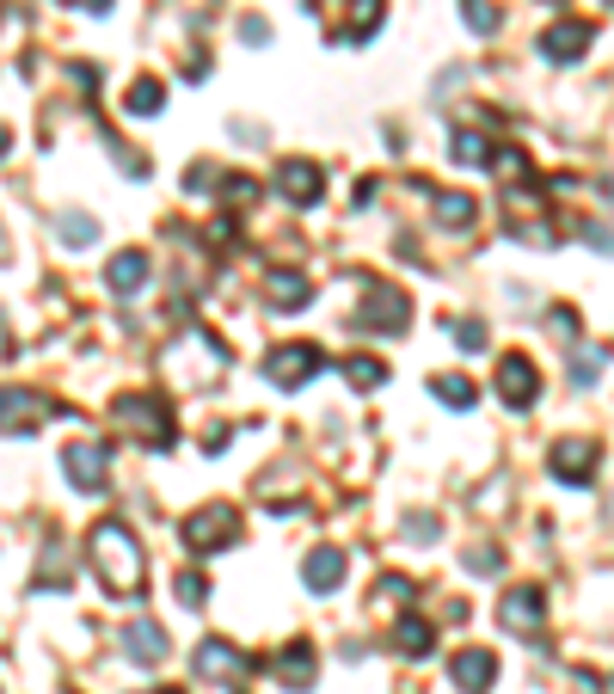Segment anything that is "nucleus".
<instances>
[{
    "label": "nucleus",
    "mask_w": 614,
    "mask_h": 694,
    "mask_svg": "<svg viewBox=\"0 0 614 694\" xmlns=\"http://www.w3.org/2000/svg\"><path fill=\"white\" fill-rule=\"evenodd\" d=\"M87 554H92V571H99V584H105L117 602H136V596H141V584H148V554H141L136 528L123 523V516H105V523H92Z\"/></svg>",
    "instance_id": "f257e3e1"
},
{
    "label": "nucleus",
    "mask_w": 614,
    "mask_h": 694,
    "mask_svg": "<svg viewBox=\"0 0 614 694\" xmlns=\"http://www.w3.org/2000/svg\"><path fill=\"white\" fill-rule=\"evenodd\" d=\"M234 535H240V510H234L228 498H215V504H203V510H191V516H184V547H191L197 559L228 554Z\"/></svg>",
    "instance_id": "f03ea898"
},
{
    "label": "nucleus",
    "mask_w": 614,
    "mask_h": 694,
    "mask_svg": "<svg viewBox=\"0 0 614 694\" xmlns=\"http://www.w3.org/2000/svg\"><path fill=\"white\" fill-rule=\"evenodd\" d=\"M111 412H117L123 431H136L148 448H172V406L167 400H154V394H123Z\"/></svg>",
    "instance_id": "7ed1b4c3"
},
{
    "label": "nucleus",
    "mask_w": 614,
    "mask_h": 694,
    "mask_svg": "<svg viewBox=\"0 0 614 694\" xmlns=\"http://www.w3.org/2000/svg\"><path fill=\"white\" fill-rule=\"evenodd\" d=\"M491 382H498V400L516 406V412H528V406L541 400V369L528 351H504L498 356V369H491Z\"/></svg>",
    "instance_id": "20e7f679"
},
{
    "label": "nucleus",
    "mask_w": 614,
    "mask_h": 694,
    "mask_svg": "<svg viewBox=\"0 0 614 694\" xmlns=\"http://www.w3.org/2000/svg\"><path fill=\"white\" fill-rule=\"evenodd\" d=\"M326 369V356H320V344H276L271 356H264V375H271L283 394H295V387H307L314 375Z\"/></svg>",
    "instance_id": "39448f33"
},
{
    "label": "nucleus",
    "mask_w": 614,
    "mask_h": 694,
    "mask_svg": "<svg viewBox=\"0 0 614 694\" xmlns=\"http://www.w3.org/2000/svg\"><path fill=\"white\" fill-rule=\"evenodd\" d=\"M356 332H406L412 326V302L399 289H368V302L351 314Z\"/></svg>",
    "instance_id": "423d86ee"
},
{
    "label": "nucleus",
    "mask_w": 614,
    "mask_h": 694,
    "mask_svg": "<svg viewBox=\"0 0 614 694\" xmlns=\"http://www.w3.org/2000/svg\"><path fill=\"white\" fill-rule=\"evenodd\" d=\"M602 467V448L596 443H583V436H566V443H553L547 455V474L559 479V486H590Z\"/></svg>",
    "instance_id": "0eeeda50"
},
{
    "label": "nucleus",
    "mask_w": 614,
    "mask_h": 694,
    "mask_svg": "<svg viewBox=\"0 0 614 694\" xmlns=\"http://www.w3.org/2000/svg\"><path fill=\"white\" fill-rule=\"evenodd\" d=\"M56 406L44 394H31V387H0V436H31Z\"/></svg>",
    "instance_id": "6e6552de"
},
{
    "label": "nucleus",
    "mask_w": 614,
    "mask_h": 694,
    "mask_svg": "<svg viewBox=\"0 0 614 694\" xmlns=\"http://www.w3.org/2000/svg\"><path fill=\"white\" fill-rule=\"evenodd\" d=\"M541 621H547V596H541L535 584H516L498 602V627L516 633V639H541Z\"/></svg>",
    "instance_id": "1a4fd4ad"
},
{
    "label": "nucleus",
    "mask_w": 614,
    "mask_h": 694,
    "mask_svg": "<svg viewBox=\"0 0 614 694\" xmlns=\"http://www.w3.org/2000/svg\"><path fill=\"white\" fill-rule=\"evenodd\" d=\"M191 670H197V682H246L252 658H246L240 646H228V639H203V646L191 651Z\"/></svg>",
    "instance_id": "9d476101"
},
{
    "label": "nucleus",
    "mask_w": 614,
    "mask_h": 694,
    "mask_svg": "<svg viewBox=\"0 0 614 694\" xmlns=\"http://www.w3.org/2000/svg\"><path fill=\"white\" fill-rule=\"evenodd\" d=\"M61 474H68V486L75 492H99L111 479V448H99V443H68L61 448Z\"/></svg>",
    "instance_id": "9b49d317"
},
{
    "label": "nucleus",
    "mask_w": 614,
    "mask_h": 694,
    "mask_svg": "<svg viewBox=\"0 0 614 694\" xmlns=\"http://www.w3.org/2000/svg\"><path fill=\"white\" fill-rule=\"evenodd\" d=\"M590 44H596V25H590V19H559V25L541 32V56H547V62H583Z\"/></svg>",
    "instance_id": "f8f14e48"
},
{
    "label": "nucleus",
    "mask_w": 614,
    "mask_h": 694,
    "mask_svg": "<svg viewBox=\"0 0 614 694\" xmlns=\"http://www.w3.org/2000/svg\"><path fill=\"white\" fill-rule=\"evenodd\" d=\"M448 676H455L461 694H486L491 682H498V658H491L486 646H467V651H455V658H448Z\"/></svg>",
    "instance_id": "ddd939ff"
},
{
    "label": "nucleus",
    "mask_w": 614,
    "mask_h": 694,
    "mask_svg": "<svg viewBox=\"0 0 614 694\" xmlns=\"http://www.w3.org/2000/svg\"><path fill=\"white\" fill-rule=\"evenodd\" d=\"M344 571H351L344 547H314V554L302 559V584L314 590V596H332V590L344 584Z\"/></svg>",
    "instance_id": "4468645a"
},
{
    "label": "nucleus",
    "mask_w": 614,
    "mask_h": 694,
    "mask_svg": "<svg viewBox=\"0 0 614 694\" xmlns=\"http://www.w3.org/2000/svg\"><path fill=\"white\" fill-rule=\"evenodd\" d=\"M276 191H283V197L289 203H320V191H326V172L314 167V160H283V167H276Z\"/></svg>",
    "instance_id": "2eb2a0df"
},
{
    "label": "nucleus",
    "mask_w": 614,
    "mask_h": 694,
    "mask_svg": "<svg viewBox=\"0 0 614 694\" xmlns=\"http://www.w3.org/2000/svg\"><path fill=\"white\" fill-rule=\"evenodd\" d=\"M264 295H271V308H276V314H302V308H314V283H307L302 271H271Z\"/></svg>",
    "instance_id": "dca6fc26"
},
{
    "label": "nucleus",
    "mask_w": 614,
    "mask_h": 694,
    "mask_svg": "<svg viewBox=\"0 0 614 694\" xmlns=\"http://www.w3.org/2000/svg\"><path fill=\"white\" fill-rule=\"evenodd\" d=\"M123 651L136 663H160L167 658V627H160V621H129V627H123Z\"/></svg>",
    "instance_id": "f3484780"
},
{
    "label": "nucleus",
    "mask_w": 614,
    "mask_h": 694,
    "mask_svg": "<svg viewBox=\"0 0 614 694\" xmlns=\"http://www.w3.org/2000/svg\"><path fill=\"white\" fill-rule=\"evenodd\" d=\"M141 283H148V252L129 247V252H117V259L105 264V289L111 295H136Z\"/></svg>",
    "instance_id": "a211bd4d"
},
{
    "label": "nucleus",
    "mask_w": 614,
    "mask_h": 694,
    "mask_svg": "<svg viewBox=\"0 0 614 694\" xmlns=\"http://www.w3.org/2000/svg\"><path fill=\"white\" fill-rule=\"evenodd\" d=\"M276 676L289 682V689H314V646H302V639L283 646L276 651Z\"/></svg>",
    "instance_id": "6ab92c4d"
},
{
    "label": "nucleus",
    "mask_w": 614,
    "mask_h": 694,
    "mask_svg": "<svg viewBox=\"0 0 614 694\" xmlns=\"http://www.w3.org/2000/svg\"><path fill=\"white\" fill-rule=\"evenodd\" d=\"M474 221H479L474 197H461V191H443V197H436V228H448V234H467Z\"/></svg>",
    "instance_id": "aec40b11"
},
{
    "label": "nucleus",
    "mask_w": 614,
    "mask_h": 694,
    "mask_svg": "<svg viewBox=\"0 0 614 694\" xmlns=\"http://www.w3.org/2000/svg\"><path fill=\"white\" fill-rule=\"evenodd\" d=\"M123 111H129V117H160V111H167V80L141 75L136 87H129V105H123Z\"/></svg>",
    "instance_id": "412c9836"
},
{
    "label": "nucleus",
    "mask_w": 614,
    "mask_h": 694,
    "mask_svg": "<svg viewBox=\"0 0 614 694\" xmlns=\"http://www.w3.org/2000/svg\"><path fill=\"white\" fill-rule=\"evenodd\" d=\"M430 639H436V627H430L424 615H406V621L394 627V646L406 651V658H424V651H430Z\"/></svg>",
    "instance_id": "4be33fe9"
},
{
    "label": "nucleus",
    "mask_w": 614,
    "mask_h": 694,
    "mask_svg": "<svg viewBox=\"0 0 614 694\" xmlns=\"http://www.w3.org/2000/svg\"><path fill=\"white\" fill-rule=\"evenodd\" d=\"M382 32V0H351V25H344V44H368Z\"/></svg>",
    "instance_id": "5701e85b"
},
{
    "label": "nucleus",
    "mask_w": 614,
    "mask_h": 694,
    "mask_svg": "<svg viewBox=\"0 0 614 694\" xmlns=\"http://www.w3.org/2000/svg\"><path fill=\"white\" fill-rule=\"evenodd\" d=\"M430 394H436L448 412H467V406H474V382H467V375H436V382H430Z\"/></svg>",
    "instance_id": "b1692460"
},
{
    "label": "nucleus",
    "mask_w": 614,
    "mask_h": 694,
    "mask_svg": "<svg viewBox=\"0 0 614 694\" xmlns=\"http://www.w3.org/2000/svg\"><path fill=\"white\" fill-rule=\"evenodd\" d=\"M56 234L68 240V247H92V240H99V221L80 216V209H61V216H56Z\"/></svg>",
    "instance_id": "393cba45"
},
{
    "label": "nucleus",
    "mask_w": 614,
    "mask_h": 694,
    "mask_svg": "<svg viewBox=\"0 0 614 694\" xmlns=\"http://www.w3.org/2000/svg\"><path fill=\"white\" fill-rule=\"evenodd\" d=\"M455 160L461 167H491V141L479 129H455Z\"/></svg>",
    "instance_id": "a878e982"
},
{
    "label": "nucleus",
    "mask_w": 614,
    "mask_h": 694,
    "mask_svg": "<svg viewBox=\"0 0 614 694\" xmlns=\"http://www.w3.org/2000/svg\"><path fill=\"white\" fill-rule=\"evenodd\" d=\"M602 369H609V356L583 344V351L571 356V387H596V382H602Z\"/></svg>",
    "instance_id": "bb28decb"
},
{
    "label": "nucleus",
    "mask_w": 614,
    "mask_h": 694,
    "mask_svg": "<svg viewBox=\"0 0 614 694\" xmlns=\"http://www.w3.org/2000/svg\"><path fill=\"white\" fill-rule=\"evenodd\" d=\"M461 19H467V32L474 37L498 32V7H491V0H461Z\"/></svg>",
    "instance_id": "cd10ccee"
},
{
    "label": "nucleus",
    "mask_w": 614,
    "mask_h": 694,
    "mask_svg": "<svg viewBox=\"0 0 614 694\" xmlns=\"http://www.w3.org/2000/svg\"><path fill=\"white\" fill-rule=\"evenodd\" d=\"M344 375H351V387H382L387 382V363H382V356H351Z\"/></svg>",
    "instance_id": "c85d7f7f"
},
{
    "label": "nucleus",
    "mask_w": 614,
    "mask_h": 694,
    "mask_svg": "<svg viewBox=\"0 0 614 694\" xmlns=\"http://www.w3.org/2000/svg\"><path fill=\"white\" fill-rule=\"evenodd\" d=\"M37 584H56V590H68V554H61L56 541L44 547V566H37Z\"/></svg>",
    "instance_id": "c756f323"
},
{
    "label": "nucleus",
    "mask_w": 614,
    "mask_h": 694,
    "mask_svg": "<svg viewBox=\"0 0 614 694\" xmlns=\"http://www.w3.org/2000/svg\"><path fill=\"white\" fill-rule=\"evenodd\" d=\"M179 602L184 608H203V602H209V578H203V571H179Z\"/></svg>",
    "instance_id": "7c9ffc66"
},
{
    "label": "nucleus",
    "mask_w": 614,
    "mask_h": 694,
    "mask_svg": "<svg viewBox=\"0 0 614 694\" xmlns=\"http://www.w3.org/2000/svg\"><path fill=\"white\" fill-rule=\"evenodd\" d=\"M448 332H455L461 351H486V326H479V320H455Z\"/></svg>",
    "instance_id": "2f4dec72"
},
{
    "label": "nucleus",
    "mask_w": 614,
    "mask_h": 694,
    "mask_svg": "<svg viewBox=\"0 0 614 694\" xmlns=\"http://www.w3.org/2000/svg\"><path fill=\"white\" fill-rule=\"evenodd\" d=\"M215 185H221V172L215 167H191L184 172V191H191V197H197V191H215Z\"/></svg>",
    "instance_id": "473e14b6"
},
{
    "label": "nucleus",
    "mask_w": 614,
    "mask_h": 694,
    "mask_svg": "<svg viewBox=\"0 0 614 694\" xmlns=\"http://www.w3.org/2000/svg\"><path fill=\"white\" fill-rule=\"evenodd\" d=\"M221 191H228V203H252L259 197V179H221Z\"/></svg>",
    "instance_id": "72a5a7b5"
},
{
    "label": "nucleus",
    "mask_w": 614,
    "mask_h": 694,
    "mask_svg": "<svg viewBox=\"0 0 614 694\" xmlns=\"http://www.w3.org/2000/svg\"><path fill=\"white\" fill-rule=\"evenodd\" d=\"M467 571H504V554H498V547H474V554H467Z\"/></svg>",
    "instance_id": "f704fd0d"
},
{
    "label": "nucleus",
    "mask_w": 614,
    "mask_h": 694,
    "mask_svg": "<svg viewBox=\"0 0 614 694\" xmlns=\"http://www.w3.org/2000/svg\"><path fill=\"white\" fill-rule=\"evenodd\" d=\"M498 172H504V179H522V172H528V160H522L516 148H498Z\"/></svg>",
    "instance_id": "c9c22d12"
},
{
    "label": "nucleus",
    "mask_w": 614,
    "mask_h": 694,
    "mask_svg": "<svg viewBox=\"0 0 614 694\" xmlns=\"http://www.w3.org/2000/svg\"><path fill=\"white\" fill-rule=\"evenodd\" d=\"M240 37L246 44H271V25L264 19H240Z\"/></svg>",
    "instance_id": "e433bc0d"
},
{
    "label": "nucleus",
    "mask_w": 614,
    "mask_h": 694,
    "mask_svg": "<svg viewBox=\"0 0 614 694\" xmlns=\"http://www.w3.org/2000/svg\"><path fill=\"white\" fill-rule=\"evenodd\" d=\"M382 596L406 602V596H412V578H382Z\"/></svg>",
    "instance_id": "4c0bfd02"
},
{
    "label": "nucleus",
    "mask_w": 614,
    "mask_h": 694,
    "mask_svg": "<svg viewBox=\"0 0 614 694\" xmlns=\"http://www.w3.org/2000/svg\"><path fill=\"white\" fill-rule=\"evenodd\" d=\"M406 528H412L418 541H430V535H436V523H430V516H406Z\"/></svg>",
    "instance_id": "58836bf2"
},
{
    "label": "nucleus",
    "mask_w": 614,
    "mask_h": 694,
    "mask_svg": "<svg viewBox=\"0 0 614 694\" xmlns=\"http://www.w3.org/2000/svg\"><path fill=\"white\" fill-rule=\"evenodd\" d=\"M80 13H111V0H80Z\"/></svg>",
    "instance_id": "ea45409f"
},
{
    "label": "nucleus",
    "mask_w": 614,
    "mask_h": 694,
    "mask_svg": "<svg viewBox=\"0 0 614 694\" xmlns=\"http://www.w3.org/2000/svg\"><path fill=\"white\" fill-rule=\"evenodd\" d=\"M7 148H13V136H7V129H0V155H7Z\"/></svg>",
    "instance_id": "a19ab883"
},
{
    "label": "nucleus",
    "mask_w": 614,
    "mask_h": 694,
    "mask_svg": "<svg viewBox=\"0 0 614 694\" xmlns=\"http://www.w3.org/2000/svg\"><path fill=\"white\" fill-rule=\"evenodd\" d=\"M0 259H7V228H0Z\"/></svg>",
    "instance_id": "79ce46f5"
},
{
    "label": "nucleus",
    "mask_w": 614,
    "mask_h": 694,
    "mask_svg": "<svg viewBox=\"0 0 614 694\" xmlns=\"http://www.w3.org/2000/svg\"><path fill=\"white\" fill-rule=\"evenodd\" d=\"M148 694H179V689H148Z\"/></svg>",
    "instance_id": "37998d69"
},
{
    "label": "nucleus",
    "mask_w": 614,
    "mask_h": 694,
    "mask_svg": "<svg viewBox=\"0 0 614 694\" xmlns=\"http://www.w3.org/2000/svg\"><path fill=\"white\" fill-rule=\"evenodd\" d=\"M553 7H559V0H553Z\"/></svg>",
    "instance_id": "c03bdc74"
}]
</instances>
